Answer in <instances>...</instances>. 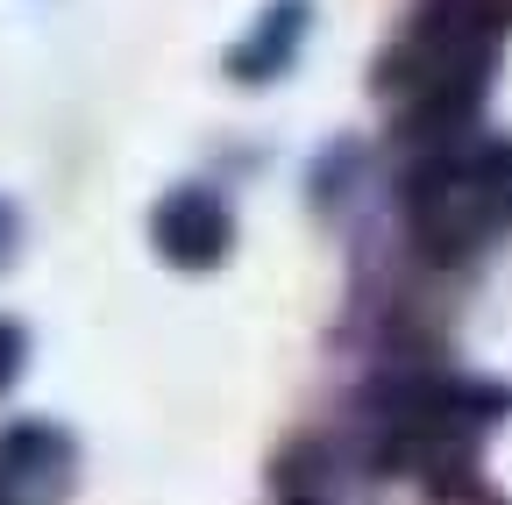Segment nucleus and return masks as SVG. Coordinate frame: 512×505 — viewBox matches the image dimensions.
Returning <instances> with one entry per match:
<instances>
[{"label":"nucleus","mask_w":512,"mask_h":505,"mask_svg":"<svg viewBox=\"0 0 512 505\" xmlns=\"http://www.w3.org/2000/svg\"><path fill=\"white\" fill-rule=\"evenodd\" d=\"M505 0H427L413 29L399 36L384 86L413 129H456L463 107L477 100V79L491 72Z\"/></svg>","instance_id":"1"},{"label":"nucleus","mask_w":512,"mask_h":505,"mask_svg":"<svg viewBox=\"0 0 512 505\" xmlns=\"http://www.w3.org/2000/svg\"><path fill=\"white\" fill-rule=\"evenodd\" d=\"M406 221L427 257H463L512 221V150L498 143H427Z\"/></svg>","instance_id":"2"},{"label":"nucleus","mask_w":512,"mask_h":505,"mask_svg":"<svg viewBox=\"0 0 512 505\" xmlns=\"http://www.w3.org/2000/svg\"><path fill=\"white\" fill-rule=\"evenodd\" d=\"M150 235H157V249H164L171 264H192V271H207V264H221V249H228L235 221H228V207L207 193V185H178V193L157 207Z\"/></svg>","instance_id":"3"},{"label":"nucleus","mask_w":512,"mask_h":505,"mask_svg":"<svg viewBox=\"0 0 512 505\" xmlns=\"http://www.w3.org/2000/svg\"><path fill=\"white\" fill-rule=\"evenodd\" d=\"M64 470H72V449H64V434L43 427V420H22L0 434V498L8 505H36L64 484Z\"/></svg>","instance_id":"4"},{"label":"nucleus","mask_w":512,"mask_h":505,"mask_svg":"<svg viewBox=\"0 0 512 505\" xmlns=\"http://www.w3.org/2000/svg\"><path fill=\"white\" fill-rule=\"evenodd\" d=\"M306 22H313V0H271V8L256 15V29L228 50V72L249 79V86L278 79L292 57H299V43H306Z\"/></svg>","instance_id":"5"},{"label":"nucleus","mask_w":512,"mask_h":505,"mask_svg":"<svg viewBox=\"0 0 512 505\" xmlns=\"http://www.w3.org/2000/svg\"><path fill=\"white\" fill-rule=\"evenodd\" d=\"M15 370H22V335H15L8 321H0V392L15 385Z\"/></svg>","instance_id":"6"},{"label":"nucleus","mask_w":512,"mask_h":505,"mask_svg":"<svg viewBox=\"0 0 512 505\" xmlns=\"http://www.w3.org/2000/svg\"><path fill=\"white\" fill-rule=\"evenodd\" d=\"M15 242H22V221H15V207H8V200H0V264L15 257Z\"/></svg>","instance_id":"7"}]
</instances>
